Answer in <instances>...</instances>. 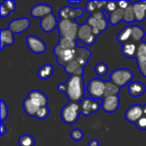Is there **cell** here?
I'll use <instances>...</instances> for the list:
<instances>
[{"label":"cell","instance_id":"9a60e30c","mask_svg":"<svg viewBox=\"0 0 146 146\" xmlns=\"http://www.w3.org/2000/svg\"><path fill=\"white\" fill-rule=\"evenodd\" d=\"M120 98L119 96H113L104 98L101 104V108L106 113H114L118 110L120 107Z\"/></svg>","mask_w":146,"mask_h":146},{"label":"cell","instance_id":"5bb4252c","mask_svg":"<svg viewBox=\"0 0 146 146\" xmlns=\"http://www.w3.org/2000/svg\"><path fill=\"white\" fill-rule=\"evenodd\" d=\"M31 22L28 18L21 17L11 21L9 24V29L13 33H21L30 27Z\"/></svg>","mask_w":146,"mask_h":146},{"label":"cell","instance_id":"7dc6e473","mask_svg":"<svg viewBox=\"0 0 146 146\" xmlns=\"http://www.w3.org/2000/svg\"><path fill=\"white\" fill-rule=\"evenodd\" d=\"M144 115L146 117V105L144 106Z\"/></svg>","mask_w":146,"mask_h":146},{"label":"cell","instance_id":"6da1fadb","mask_svg":"<svg viewBox=\"0 0 146 146\" xmlns=\"http://www.w3.org/2000/svg\"><path fill=\"white\" fill-rule=\"evenodd\" d=\"M57 90L60 92H64L69 102L80 103L85 98V81L83 76L72 75L69 76L67 82L64 84H59Z\"/></svg>","mask_w":146,"mask_h":146},{"label":"cell","instance_id":"836d02e7","mask_svg":"<svg viewBox=\"0 0 146 146\" xmlns=\"http://www.w3.org/2000/svg\"><path fill=\"white\" fill-rule=\"evenodd\" d=\"M94 71L97 74V75H98L99 77H104V76H105L108 74V72H109V67L104 62H98L95 66Z\"/></svg>","mask_w":146,"mask_h":146},{"label":"cell","instance_id":"e575fe53","mask_svg":"<svg viewBox=\"0 0 146 146\" xmlns=\"http://www.w3.org/2000/svg\"><path fill=\"white\" fill-rule=\"evenodd\" d=\"M49 114H50V110L48 106H43L38 109V110L35 115V117L38 120H44L48 117Z\"/></svg>","mask_w":146,"mask_h":146},{"label":"cell","instance_id":"f35d334b","mask_svg":"<svg viewBox=\"0 0 146 146\" xmlns=\"http://www.w3.org/2000/svg\"><path fill=\"white\" fill-rule=\"evenodd\" d=\"M0 104H1V122H3V121L7 119L8 115H9L8 106L3 100L0 101Z\"/></svg>","mask_w":146,"mask_h":146},{"label":"cell","instance_id":"8fae6325","mask_svg":"<svg viewBox=\"0 0 146 146\" xmlns=\"http://www.w3.org/2000/svg\"><path fill=\"white\" fill-rule=\"evenodd\" d=\"M135 59L141 75L146 78V42L145 41L138 44Z\"/></svg>","mask_w":146,"mask_h":146},{"label":"cell","instance_id":"f1b7e54d","mask_svg":"<svg viewBox=\"0 0 146 146\" xmlns=\"http://www.w3.org/2000/svg\"><path fill=\"white\" fill-rule=\"evenodd\" d=\"M124 19V9L117 8L113 13L109 15V22L111 25H118Z\"/></svg>","mask_w":146,"mask_h":146},{"label":"cell","instance_id":"f6af8a7d","mask_svg":"<svg viewBox=\"0 0 146 146\" xmlns=\"http://www.w3.org/2000/svg\"><path fill=\"white\" fill-rule=\"evenodd\" d=\"M88 146H99V142L98 139H92L89 144H88Z\"/></svg>","mask_w":146,"mask_h":146},{"label":"cell","instance_id":"1f68e13d","mask_svg":"<svg viewBox=\"0 0 146 146\" xmlns=\"http://www.w3.org/2000/svg\"><path fill=\"white\" fill-rule=\"evenodd\" d=\"M18 145L19 146H34L35 145V139L30 134H24L18 139Z\"/></svg>","mask_w":146,"mask_h":146},{"label":"cell","instance_id":"8992f818","mask_svg":"<svg viewBox=\"0 0 146 146\" xmlns=\"http://www.w3.org/2000/svg\"><path fill=\"white\" fill-rule=\"evenodd\" d=\"M105 85L106 80L94 78L92 79L87 86L86 90L89 96L92 99H104V92H105Z\"/></svg>","mask_w":146,"mask_h":146},{"label":"cell","instance_id":"e0dca14e","mask_svg":"<svg viewBox=\"0 0 146 146\" xmlns=\"http://www.w3.org/2000/svg\"><path fill=\"white\" fill-rule=\"evenodd\" d=\"M57 25H58V21L53 13L46 15L45 17L42 18L40 21L41 29L44 33L52 32L56 27H57Z\"/></svg>","mask_w":146,"mask_h":146},{"label":"cell","instance_id":"ba28073f","mask_svg":"<svg viewBox=\"0 0 146 146\" xmlns=\"http://www.w3.org/2000/svg\"><path fill=\"white\" fill-rule=\"evenodd\" d=\"M76 48L75 49H62L56 45L53 49V52L56 57L57 63L60 66L64 67L68 62H72L75 57Z\"/></svg>","mask_w":146,"mask_h":146},{"label":"cell","instance_id":"2e32d148","mask_svg":"<svg viewBox=\"0 0 146 146\" xmlns=\"http://www.w3.org/2000/svg\"><path fill=\"white\" fill-rule=\"evenodd\" d=\"M30 14L33 17L42 19L46 15L52 14V8L46 3H38L32 8Z\"/></svg>","mask_w":146,"mask_h":146},{"label":"cell","instance_id":"8d00e7d4","mask_svg":"<svg viewBox=\"0 0 146 146\" xmlns=\"http://www.w3.org/2000/svg\"><path fill=\"white\" fill-rule=\"evenodd\" d=\"M70 137L74 141H80L84 138V133L80 129L74 128L72 130V132L70 133Z\"/></svg>","mask_w":146,"mask_h":146},{"label":"cell","instance_id":"d6a6232c","mask_svg":"<svg viewBox=\"0 0 146 146\" xmlns=\"http://www.w3.org/2000/svg\"><path fill=\"white\" fill-rule=\"evenodd\" d=\"M124 21L127 22V23H132L133 21H136V17H135V13H134V9H133V6L131 5L129 7H127L126 9H124Z\"/></svg>","mask_w":146,"mask_h":146},{"label":"cell","instance_id":"7c38bea8","mask_svg":"<svg viewBox=\"0 0 146 146\" xmlns=\"http://www.w3.org/2000/svg\"><path fill=\"white\" fill-rule=\"evenodd\" d=\"M58 15L60 20L74 21L75 19L80 18L84 15V10L81 8H72L65 6L59 10Z\"/></svg>","mask_w":146,"mask_h":146},{"label":"cell","instance_id":"ab89813d","mask_svg":"<svg viewBox=\"0 0 146 146\" xmlns=\"http://www.w3.org/2000/svg\"><path fill=\"white\" fill-rule=\"evenodd\" d=\"M2 3L3 4V6L6 8V9H7L9 13L15 11V9H16V3H15V2L13 1V0H4Z\"/></svg>","mask_w":146,"mask_h":146},{"label":"cell","instance_id":"d4e9b609","mask_svg":"<svg viewBox=\"0 0 146 146\" xmlns=\"http://www.w3.org/2000/svg\"><path fill=\"white\" fill-rule=\"evenodd\" d=\"M131 37H132V26H127L120 31V33L116 37V39L119 43H121L123 45L125 44L131 43Z\"/></svg>","mask_w":146,"mask_h":146},{"label":"cell","instance_id":"277c9868","mask_svg":"<svg viewBox=\"0 0 146 146\" xmlns=\"http://www.w3.org/2000/svg\"><path fill=\"white\" fill-rule=\"evenodd\" d=\"M80 114V103L69 102L62 108L61 111V118L65 124L73 125L78 121Z\"/></svg>","mask_w":146,"mask_h":146},{"label":"cell","instance_id":"4316f807","mask_svg":"<svg viewBox=\"0 0 146 146\" xmlns=\"http://www.w3.org/2000/svg\"><path fill=\"white\" fill-rule=\"evenodd\" d=\"M138 44L134 43H127L122 45L121 53L127 58H135Z\"/></svg>","mask_w":146,"mask_h":146},{"label":"cell","instance_id":"74e56055","mask_svg":"<svg viewBox=\"0 0 146 146\" xmlns=\"http://www.w3.org/2000/svg\"><path fill=\"white\" fill-rule=\"evenodd\" d=\"M118 2H114V1H107V3L104 7V10L109 13L110 15L113 13L117 8H118Z\"/></svg>","mask_w":146,"mask_h":146},{"label":"cell","instance_id":"3957f363","mask_svg":"<svg viewBox=\"0 0 146 146\" xmlns=\"http://www.w3.org/2000/svg\"><path fill=\"white\" fill-rule=\"evenodd\" d=\"M86 22L92 27L93 33L97 37L104 32L109 26V20L106 18L104 10H98L91 15Z\"/></svg>","mask_w":146,"mask_h":146},{"label":"cell","instance_id":"d6986e66","mask_svg":"<svg viewBox=\"0 0 146 146\" xmlns=\"http://www.w3.org/2000/svg\"><path fill=\"white\" fill-rule=\"evenodd\" d=\"M91 56H92V51L89 49H87L84 46H82V47L78 46L76 48L74 60H76L83 68H85Z\"/></svg>","mask_w":146,"mask_h":146},{"label":"cell","instance_id":"52a82bcc","mask_svg":"<svg viewBox=\"0 0 146 146\" xmlns=\"http://www.w3.org/2000/svg\"><path fill=\"white\" fill-rule=\"evenodd\" d=\"M78 39L88 46H92L96 43L97 36L94 34L92 27L87 22L80 25L77 33V40Z\"/></svg>","mask_w":146,"mask_h":146},{"label":"cell","instance_id":"30bf717a","mask_svg":"<svg viewBox=\"0 0 146 146\" xmlns=\"http://www.w3.org/2000/svg\"><path fill=\"white\" fill-rule=\"evenodd\" d=\"M28 49L34 54H43L46 50V44L42 38L35 35H30L26 39Z\"/></svg>","mask_w":146,"mask_h":146},{"label":"cell","instance_id":"cb8c5ba5","mask_svg":"<svg viewBox=\"0 0 146 146\" xmlns=\"http://www.w3.org/2000/svg\"><path fill=\"white\" fill-rule=\"evenodd\" d=\"M145 36V31L139 25L132 26V37L131 43H134L136 44L143 42V39Z\"/></svg>","mask_w":146,"mask_h":146},{"label":"cell","instance_id":"44dd1931","mask_svg":"<svg viewBox=\"0 0 146 146\" xmlns=\"http://www.w3.org/2000/svg\"><path fill=\"white\" fill-rule=\"evenodd\" d=\"M133 6L136 21L142 22L146 20V1H139L131 3Z\"/></svg>","mask_w":146,"mask_h":146},{"label":"cell","instance_id":"7bdbcfd3","mask_svg":"<svg viewBox=\"0 0 146 146\" xmlns=\"http://www.w3.org/2000/svg\"><path fill=\"white\" fill-rule=\"evenodd\" d=\"M130 5H131V2L129 1H119L118 2V7L122 9H126Z\"/></svg>","mask_w":146,"mask_h":146},{"label":"cell","instance_id":"ac0fdd59","mask_svg":"<svg viewBox=\"0 0 146 146\" xmlns=\"http://www.w3.org/2000/svg\"><path fill=\"white\" fill-rule=\"evenodd\" d=\"M27 98H29L39 108L43 106H48V98L43 92L39 90H32L31 92H29Z\"/></svg>","mask_w":146,"mask_h":146},{"label":"cell","instance_id":"7a4b0ae2","mask_svg":"<svg viewBox=\"0 0 146 146\" xmlns=\"http://www.w3.org/2000/svg\"><path fill=\"white\" fill-rule=\"evenodd\" d=\"M80 25L75 21L60 20L58 21L57 29L59 33V38H68L77 41V33Z\"/></svg>","mask_w":146,"mask_h":146},{"label":"cell","instance_id":"4dcf8cb0","mask_svg":"<svg viewBox=\"0 0 146 146\" xmlns=\"http://www.w3.org/2000/svg\"><path fill=\"white\" fill-rule=\"evenodd\" d=\"M56 45L62 49H75L78 46L77 41L68 38H59L58 44Z\"/></svg>","mask_w":146,"mask_h":146},{"label":"cell","instance_id":"484cf974","mask_svg":"<svg viewBox=\"0 0 146 146\" xmlns=\"http://www.w3.org/2000/svg\"><path fill=\"white\" fill-rule=\"evenodd\" d=\"M22 105H23L24 111L27 115H28L29 116H32V117H35V115L39 109V107L37 104H35L29 98L27 97L24 99Z\"/></svg>","mask_w":146,"mask_h":146},{"label":"cell","instance_id":"bcb514c9","mask_svg":"<svg viewBox=\"0 0 146 146\" xmlns=\"http://www.w3.org/2000/svg\"><path fill=\"white\" fill-rule=\"evenodd\" d=\"M68 3L69 4H79V3H80V0H77V1H68Z\"/></svg>","mask_w":146,"mask_h":146},{"label":"cell","instance_id":"9c48e42d","mask_svg":"<svg viewBox=\"0 0 146 146\" xmlns=\"http://www.w3.org/2000/svg\"><path fill=\"white\" fill-rule=\"evenodd\" d=\"M80 113L83 115L89 116L91 114L98 112L101 108V104L92 98H85L80 102Z\"/></svg>","mask_w":146,"mask_h":146},{"label":"cell","instance_id":"d590c367","mask_svg":"<svg viewBox=\"0 0 146 146\" xmlns=\"http://www.w3.org/2000/svg\"><path fill=\"white\" fill-rule=\"evenodd\" d=\"M86 9L91 15H92L95 12L100 10L99 8H98V6L97 1H88L86 3Z\"/></svg>","mask_w":146,"mask_h":146},{"label":"cell","instance_id":"b9f144b4","mask_svg":"<svg viewBox=\"0 0 146 146\" xmlns=\"http://www.w3.org/2000/svg\"><path fill=\"white\" fill-rule=\"evenodd\" d=\"M10 13L6 9V8L3 6V3L0 4V17L1 18H4V17H7Z\"/></svg>","mask_w":146,"mask_h":146},{"label":"cell","instance_id":"83f0119b","mask_svg":"<svg viewBox=\"0 0 146 146\" xmlns=\"http://www.w3.org/2000/svg\"><path fill=\"white\" fill-rule=\"evenodd\" d=\"M53 73L54 67L50 63H46L38 70V77L40 80H48L53 75Z\"/></svg>","mask_w":146,"mask_h":146},{"label":"cell","instance_id":"4fadbf2b","mask_svg":"<svg viewBox=\"0 0 146 146\" xmlns=\"http://www.w3.org/2000/svg\"><path fill=\"white\" fill-rule=\"evenodd\" d=\"M144 115V106L140 104H133L130 106L126 113H125V118L126 120L130 122L135 124L140 118H142Z\"/></svg>","mask_w":146,"mask_h":146},{"label":"cell","instance_id":"60d3db41","mask_svg":"<svg viewBox=\"0 0 146 146\" xmlns=\"http://www.w3.org/2000/svg\"><path fill=\"white\" fill-rule=\"evenodd\" d=\"M135 126L141 131H145L146 130V117L143 116L142 118H140L136 123Z\"/></svg>","mask_w":146,"mask_h":146},{"label":"cell","instance_id":"f546056e","mask_svg":"<svg viewBox=\"0 0 146 146\" xmlns=\"http://www.w3.org/2000/svg\"><path fill=\"white\" fill-rule=\"evenodd\" d=\"M121 88L114 84L112 81H107L105 85V92H104V98L113 97V96H119Z\"/></svg>","mask_w":146,"mask_h":146},{"label":"cell","instance_id":"5b68a950","mask_svg":"<svg viewBox=\"0 0 146 146\" xmlns=\"http://www.w3.org/2000/svg\"><path fill=\"white\" fill-rule=\"evenodd\" d=\"M133 79V73L128 68H117L111 72L110 81L117 86L123 87L128 86Z\"/></svg>","mask_w":146,"mask_h":146},{"label":"cell","instance_id":"ee69618b","mask_svg":"<svg viewBox=\"0 0 146 146\" xmlns=\"http://www.w3.org/2000/svg\"><path fill=\"white\" fill-rule=\"evenodd\" d=\"M6 133H7V127H6V126H5V125H4L3 122H1V130H0V135H1V136H4Z\"/></svg>","mask_w":146,"mask_h":146},{"label":"cell","instance_id":"ffe728a7","mask_svg":"<svg viewBox=\"0 0 146 146\" xmlns=\"http://www.w3.org/2000/svg\"><path fill=\"white\" fill-rule=\"evenodd\" d=\"M145 85L140 81H133L127 86V92L133 98L141 97L145 93Z\"/></svg>","mask_w":146,"mask_h":146},{"label":"cell","instance_id":"603a6c76","mask_svg":"<svg viewBox=\"0 0 146 146\" xmlns=\"http://www.w3.org/2000/svg\"><path fill=\"white\" fill-rule=\"evenodd\" d=\"M63 68L66 71V73L68 74L70 76L72 75L83 76L84 74V68L74 59L72 62H68L66 66H64Z\"/></svg>","mask_w":146,"mask_h":146},{"label":"cell","instance_id":"7402d4cb","mask_svg":"<svg viewBox=\"0 0 146 146\" xmlns=\"http://www.w3.org/2000/svg\"><path fill=\"white\" fill-rule=\"evenodd\" d=\"M0 50H3L5 46L7 45H11L15 42V37L14 33L9 29V28H2L0 30Z\"/></svg>","mask_w":146,"mask_h":146}]
</instances>
